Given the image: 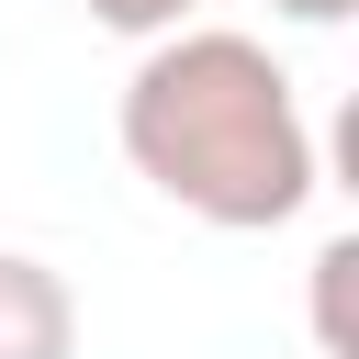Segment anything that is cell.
<instances>
[{
    "mask_svg": "<svg viewBox=\"0 0 359 359\" xmlns=\"http://www.w3.org/2000/svg\"><path fill=\"white\" fill-rule=\"evenodd\" d=\"M123 168L213 236H269L314 202V123L292 67L236 22H168L112 101Z\"/></svg>",
    "mask_w": 359,
    "mask_h": 359,
    "instance_id": "6da1fadb",
    "label": "cell"
},
{
    "mask_svg": "<svg viewBox=\"0 0 359 359\" xmlns=\"http://www.w3.org/2000/svg\"><path fill=\"white\" fill-rule=\"evenodd\" d=\"M0 359H79V292L34 247H0Z\"/></svg>",
    "mask_w": 359,
    "mask_h": 359,
    "instance_id": "7a4b0ae2",
    "label": "cell"
},
{
    "mask_svg": "<svg viewBox=\"0 0 359 359\" xmlns=\"http://www.w3.org/2000/svg\"><path fill=\"white\" fill-rule=\"evenodd\" d=\"M348 269H359V236H325L314 247V348L325 359H359V337H348Z\"/></svg>",
    "mask_w": 359,
    "mask_h": 359,
    "instance_id": "3957f363",
    "label": "cell"
},
{
    "mask_svg": "<svg viewBox=\"0 0 359 359\" xmlns=\"http://www.w3.org/2000/svg\"><path fill=\"white\" fill-rule=\"evenodd\" d=\"M202 0H90V22L101 34H123V45H146V34H168V22H191Z\"/></svg>",
    "mask_w": 359,
    "mask_h": 359,
    "instance_id": "277c9868",
    "label": "cell"
},
{
    "mask_svg": "<svg viewBox=\"0 0 359 359\" xmlns=\"http://www.w3.org/2000/svg\"><path fill=\"white\" fill-rule=\"evenodd\" d=\"M269 11H280V22H314V34H325V22H348L359 0H269Z\"/></svg>",
    "mask_w": 359,
    "mask_h": 359,
    "instance_id": "5b68a950",
    "label": "cell"
}]
</instances>
